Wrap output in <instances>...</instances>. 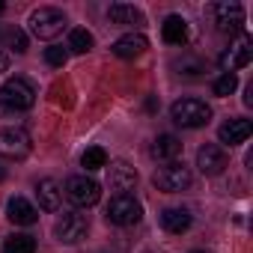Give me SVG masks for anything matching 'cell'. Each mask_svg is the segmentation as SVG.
<instances>
[{
    "label": "cell",
    "mask_w": 253,
    "mask_h": 253,
    "mask_svg": "<svg viewBox=\"0 0 253 253\" xmlns=\"http://www.w3.org/2000/svg\"><path fill=\"white\" fill-rule=\"evenodd\" d=\"M6 217L15 223V226H33L39 220V211L33 209V203H27L24 197H12L9 206H6Z\"/></svg>",
    "instance_id": "obj_15"
},
{
    "label": "cell",
    "mask_w": 253,
    "mask_h": 253,
    "mask_svg": "<svg viewBox=\"0 0 253 253\" xmlns=\"http://www.w3.org/2000/svg\"><path fill=\"white\" fill-rule=\"evenodd\" d=\"M107 223L113 226H131L143 217V206L131 197V194H116L110 203H107Z\"/></svg>",
    "instance_id": "obj_3"
},
{
    "label": "cell",
    "mask_w": 253,
    "mask_h": 253,
    "mask_svg": "<svg viewBox=\"0 0 253 253\" xmlns=\"http://www.w3.org/2000/svg\"><path fill=\"white\" fill-rule=\"evenodd\" d=\"M250 60H253V39H250V36H238V39L229 45V51H223L220 66H223L229 75H235V69H244Z\"/></svg>",
    "instance_id": "obj_9"
},
{
    "label": "cell",
    "mask_w": 253,
    "mask_h": 253,
    "mask_svg": "<svg viewBox=\"0 0 253 253\" xmlns=\"http://www.w3.org/2000/svg\"><path fill=\"white\" fill-rule=\"evenodd\" d=\"M161 226L173 235H182L188 226H191V214L185 209H164L161 211Z\"/></svg>",
    "instance_id": "obj_18"
},
{
    "label": "cell",
    "mask_w": 253,
    "mask_h": 253,
    "mask_svg": "<svg viewBox=\"0 0 253 253\" xmlns=\"http://www.w3.org/2000/svg\"><path fill=\"white\" fill-rule=\"evenodd\" d=\"M3 9H6V6H3V3H0V12H3Z\"/></svg>",
    "instance_id": "obj_29"
},
{
    "label": "cell",
    "mask_w": 253,
    "mask_h": 253,
    "mask_svg": "<svg viewBox=\"0 0 253 253\" xmlns=\"http://www.w3.org/2000/svg\"><path fill=\"white\" fill-rule=\"evenodd\" d=\"M0 36H3V33H0Z\"/></svg>",
    "instance_id": "obj_31"
},
{
    "label": "cell",
    "mask_w": 253,
    "mask_h": 253,
    "mask_svg": "<svg viewBox=\"0 0 253 253\" xmlns=\"http://www.w3.org/2000/svg\"><path fill=\"white\" fill-rule=\"evenodd\" d=\"M66 60H69V48H63V45L45 48V63L48 66H66Z\"/></svg>",
    "instance_id": "obj_25"
},
{
    "label": "cell",
    "mask_w": 253,
    "mask_h": 253,
    "mask_svg": "<svg viewBox=\"0 0 253 253\" xmlns=\"http://www.w3.org/2000/svg\"><path fill=\"white\" fill-rule=\"evenodd\" d=\"M36 197H39V206L45 211H57L60 203H63V188L54 182V179H42L36 185Z\"/></svg>",
    "instance_id": "obj_16"
},
{
    "label": "cell",
    "mask_w": 253,
    "mask_h": 253,
    "mask_svg": "<svg viewBox=\"0 0 253 253\" xmlns=\"http://www.w3.org/2000/svg\"><path fill=\"white\" fill-rule=\"evenodd\" d=\"M197 167H200L206 176H217V173L226 170V152H223L217 143H206V146H200V152H197Z\"/></svg>",
    "instance_id": "obj_10"
},
{
    "label": "cell",
    "mask_w": 253,
    "mask_h": 253,
    "mask_svg": "<svg viewBox=\"0 0 253 253\" xmlns=\"http://www.w3.org/2000/svg\"><path fill=\"white\" fill-rule=\"evenodd\" d=\"M235 86H238V75H229V72H223V75L214 81V95L226 98V95H232V92H235Z\"/></svg>",
    "instance_id": "obj_24"
},
{
    "label": "cell",
    "mask_w": 253,
    "mask_h": 253,
    "mask_svg": "<svg viewBox=\"0 0 253 253\" xmlns=\"http://www.w3.org/2000/svg\"><path fill=\"white\" fill-rule=\"evenodd\" d=\"M33 101H36V89L24 78H9L0 86V104L9 107V110H30Z\"/></svg>",
    "instance_id": "obj_2"
},
{
    "label": "cell",
    "mask_w": 253,
    "mask_h": 253,
    "mask_svg": "<svg viewBox=\"0 0 253 253\" xmlns=\"http://www.w3.org/2000/svg\"><path fill=\"white\" fill-rule=\"evenodd\" d=\"M191 253H206V250H191Z\"/></svg>",
    "instance_id": "obj_28"
},
{
    "label": "cell",
    "mask_w": 253,
    "mask_h": 253,
    "mask_svg": "<svg viewBox=\"0 0 253 253\" xmlns=\"http://www.w3.org/2000/svg\"><path fill=\"white\" fill-rule=\"evenodd\" d=\"M170 116L176 125H182V128H203V125L211 119V107L200 98H179L173 101L170 107Z\"/></svg>",
    "instance_id": "obj_1"
},
{
    "label": "cell",
    "mask_w": 253,
    "mask_h": 253,
    "mask_svg": "<svg viewBox=\"0 0 253 253\" xmlns=\"http://www.w3.org/2000/svg\"><path fill=\"white\" fill-rule=\"evenodd\" d=\"M3 253H36V238L27 235V232H15V235L6 238Z\"/></svg>",
    "instance_id": "obj_21"
},
{
    "label": "cell",
    "mask_w": 253,
    "mask_h": 253,
    "mask_svg": "<svg viewBox=\"0 0 253 253\" xmlns=\"http://www.w3.org/2000/svg\"><path fill=\"white\" fill-rule=\"evenodd\" d=\"M250 134H253V122L250 119H226L220 128H217V137H220L223 146H238Z\"/></svg>",
    "instance_id": "obj_11"
},
{
    "label": "cell",
    "mask_w": 253,
    "mask_h": 253,
    "mask_svg": "<svg viewBox=\"0 0 253 253\" xmlns=\"http://www.w3.org/2000/svg\"><path fill=\"white\" fill-rule=\"evenodd\" d=\"M30 30H33V36H39V39H54V36H60L63 30H66V15L60 12V9H54V6H42V9H36L33 15H30Z\"/></svg>",
    "instance_id": "obj_5"
},
{
    "label": "cell",
    "mask_w": 253,
    "mask_h": 253,
    "mask_svg": "<svg viewBox=\"0 0 253 253\" xmlns=\"http://www.w3.org/2000/svg\"><path fill=\"white\" fill-rule=\"evenodd\" d=\"M0 155L21 161L30 155V134L24 128H0Z\"/></svg>",
    "instance_id": "obj_7"
},
{
    "label": "cell",
    "mask_w": 253,
    "mask_h": 253,
    "mask_svg": "<svg viewBox=\"0 0 253 253\" xmlns=\"http://www.w3.org/2000/svg\"><path fill=\"white\" fill-rule=\"evenodd\" d=\"M9 45H12L18 54H24V51H27V36H24L21 30H9Z\"/></svg>",
    "instance_id": "obj_26"
},
{
    "label": "cell",
    "mask_w": 253,
    "mask_h": 253,
    "mask_svg": "<svg viewBox=\"0 0 253 253\" xmlns=\"http://www.w3.org/2000/svg\"><path fill=\"white\" fill-rule=\"evenodd\" d=\"M161 36L167 45H185L188 39V21L182 15H167L164 24H161Z\"/></svg>",
    "instance_id": "obj_17"
},
{
    "label": "cell",
    "mask_w": 253,
    "mask_h": 253,
    "mask_svg": "<svg viewBox=\"0 0 253 253\" xmlns=\"http://www.w3.org/2000/svg\"><path fill=\"white\" fill-rule=\"evenodd\" d=\"M214 24L220 27V30H241V24H244V9H241V3H235V0H223V3H217L214 6Z\"/></svg>",
    "instance_id": "obj_12"
},
{
    "label": "cell",
    "mask_w": 253,
    "mask_h": 253,
    "mask_svg": "<svg viewBox=\"0 0 253 253\" xmlns=\"http://www.w3.org/2000/svg\"><path fill=\"white\" fill-rule=\"evenodd\" d=\"M134 182H137V173H134V167H128L125 161H116V164L107 167V185H110L113 191L128 194V191L134 188Z\"/></svg>",
    "instance_id": "obj_13"
},
{
    "label": "cell",
    "mask_w": 253,
    "mask_h": 253,
    "mask_svg": "<svg viewBox=\"0 0 253 253\" xmlns=\"http://www.w3.org/2000/svg\"><path fill=\"white\" fill-rule=\"evenodd\" d=\"M107 15H110L113 24H140V21H143L140 9H134V6H128V3H113V6L107 9Z\"/></svg>",
    "instance_id": "obj_20"
},
{
    "label": "cell",
    "mask_w": 253,
    "mask_h": 253,
    "mask_svg": "<svg viewBox=\"0 0 253 253\" xmlns=\"http://www.w3.org/2000/svg\"><path fill=\"white\" fill-rule=\"evenodd\" d=\"M81 164H84L86 170H104V167H107V152H104L101 146H89V149L84 152Z\"/></svg>",
    "instance_id": "obj_23"
},
{
    "label": "cell",
    "mask_w": 253,
    "mask_h": 253,
    "mask_svg": "<svg viewBox=\"0 0 253 253\" xmlns=\"http://www.w3.org/2000/svg\"><path fill=\"white\" fill-rule=\"evenodd\" d=\"M0 179H3V170H0Z\"/></svg>",
    "instance_id": "obj_30"
},
{
    "label": "cell",
    "mask_w": 253,
    "mask_h": 253,
    "mask_svg": "<svg viewBox=\"0 0 253 253\" xmlns=\"http://www.w3.org/2000/svg\"><path fill=\"white\" fill-rule=\"evenodd\" d=\"M86 229H89V220H86V214H81V211H66V214L54 223V235H57L60 241H66V244H78V241L86 235Z\"/></svg>",
    "instance_id": "obj_8"
},
{
    "label": "cell",
    "mask_w": 253,
    "mask_h": 253,
    "mask_svg": "<svg viewBox=\"0 0 253 253\" xmlns=\"http://www.w3.org/2000/svg\"><path fill=\"white\" fill-rule=\"evenodd\" d=\"M182 152V140L176 137V134H161L155 143H152V158H158V161H170V158H176Z\"/></svg>",
    "instance_id": "obj_19"
},
{
    "label": "cell",
    "mask_w": 253,
    "mask_h": 253,
    "mask_svg": "<svg viewBox=\"0 0 253 253\" xmlns=\"http://www.w3.org/2000/svg\"><path fill=\"white\" fill-rule=\"evenodd\" d=\"M6 69H9V57L0 51V72H6Z\"/></svg>",
    "instance_id": "obj_27"
},
{
    "label": "cell",
    "mask_w": 253,
    "mask_h": 253,
    "mask_svg": "<svg viewBox=\"0 0 253 253\" xmlns=\"http://www.w3.org/2000/svg\"><path fill=\"white\" fill-rule=\"evenodd\" d=\"M92 48V33H86L84 27H75L69 33V51L72 54H86Z\"/></svg>",
    "instance_id": "obj_22"
},
{
    "label": "cell",
    "mask_w": 253,
    "mask_h": 253,
    "mask_svg": "<svg viewBox=\"0 0 253 253\" xmlns=\"http://www.w3.org/2000/svg\"><path fill=\"white\" fill-rule=\"evenodd\" d=\"M63 191H66L69 203H72V206H78V209L95 206V203L101 200V185H98L95 179H89V176H69Z\"/></svg>",
    "instance_id": "obj_4"
},
{
    "label": "cell",
    "mask_w": 253,
    "mask_h": 253,
    "mask_svg": "<svg viewBox=\"0 0 253 253\" xmlns=\"http://www.w3.org/2000/svg\"><path fill=\"white\" fill-rule=\"evenodd\" d=\"M152 182L164 194H179V191H185L191 185V170L185 164H179V161H170V164H164V167L155 170Z\"/></svg>",
    "instance_id": "obj_6"
},
{
    "label": "cell",
    "mask_w": 253,
    "mask_h": 253,
    "mask_svg": "<svg viewBox=\"0 0 253 253\" xmlns=\"http://www.w3.org/2000/svg\"><path fill=\"white\" fill-rule=\"evenodd\" d=\"M146 48H149L146 36H140V33H125V36H119V39L113 42L110 51H113L116 57H122V60H134V57H140Z\"/></svg>",
    "instance_id": "obj_14"
}]
</instances>
